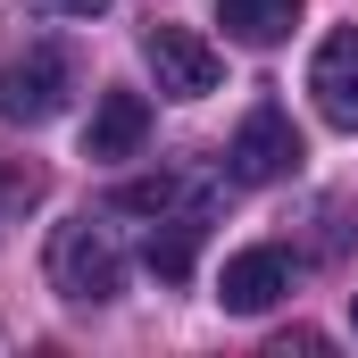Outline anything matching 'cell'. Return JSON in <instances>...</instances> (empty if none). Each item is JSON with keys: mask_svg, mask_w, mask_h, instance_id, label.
Masks as SVG:
<instances>
[{"mask_svg": "<svg viewBox=\"0 0 358 358\" xmlns=\"http://www.w3.org/2000/svg\"><path fill=\"white\" fill-rule=\"evenodd\" d=\"M42 267H50V292H59V300H76V308H108V300L125 292V250H117V234H108V225H92V217L50 225Z\"/></svg>", "mask_w": 358, "mask_h": 358, "instance_id": "1", "label": "cell"}, {"mask_svg": "<svg viewBox=\"0 0 358 358\" xmlns=\"http://www.w3.org/2000/svg\"><path fill=\"white\" fill-rule=\"evenodd\" d=\"M67 92H76V50L34 42V50H17V59L0 67V117H8V125H50V117L67 108Z\"/></svg>", "mask_w": 358, "mask_h": 358, "instance_id": "2", "label": "cell"}, {"mask_svg": "<svg viewBox=\"0 0 358 358\" xmlns=\"http://www.w3.org/2000/svg\"><path fill=\"white\" fill-rule=\"evenodd\" d=\"M142 59H150V76H159L167 100H208V92L225 84L217 42H200L192 25H150V34H142Z\"/></svg>", "mask_w": 358, "mask_h": 358, "instance_id": "3", "label": "cell"}, {"mask_svg": "<svg viewBox=\"0 0 358 358\" xmlns=\"http://www.w3.org/2000/svg\"><path fill=\"white\" fill-rule=\"evenodd\" d=\"M300 159H308V142H300V125H292L275 100L242 117V134H234V150H225L234 183H283L292 167H300Z\"/></svg>", "mask_w": 358, "mask_h": 358, "instance_id": "4", "label": "cell"}, {"mask_svg": "<svg viewBox=\"0 0 358 358\" xmlns=\"http://www.w3.org/2000/svg\"><path fill=\"white\" fill-rule=\"evenodd\" d=\"M283 292H292V250H275V242L234 250V259H225V275H217V300H225L234 317H267Z\"/></svg>", "mask_w": 358, "mask_h": 358, "instance_id": "5", "label": "cell"}, {"mask_svg": "<svg viewBox=\"0 0 358 358\" xmlns=\"http://www.w3.org/2000/svg\"><path fill=\"white\" fill-rule=\"evenodd\" d=\"M308 92L325 108V125H358V25L325 34L317 59H308Z\"/></svg>", "mask_w": 358, "mask_h": 358, "instance_id": "6", "label": "cell"}, {"mask_svg": "<svg viewBox=\"0 0 358 358\" xmlns=\"http://www.w3.org/2000/svg\"><path fill=\"white\" fill-rule=\"evenodd\" d=\"M208 200H217L208 176H134V183H117L125 217H208Z\"/></svg>", "mask_w": 358, "mask_h": 358, "instance_id": "7", "label": "cell"}, {"mask_svg": "<svg viewBox=\"0 0 358 358\" xmlns=\"http://www.w3.org/2000/svg\"><path fill=\"white\" fill-rule=\"evenodd\" d=\"M142 134H150V100H142V92H100L92 134H84V159H134Z\"/></svg>", "mask_w": 358, "mask_h": 358, "instance_id": "8", "label": "cell"}, {"mask_svg": "<svg viewBox=\"0 0 358 358\" xmlns=\"http://www.w3.org/2000/svg\"><path fill=\"white\" fill-rule=\"evenodd\" d=\"M217 25H225L234 42L267 50V42H283V34L300 25V0H217Z\"/></svg>", "mask_w": 358, "mask_h": 358, "instance_id": "9", "label": "cell"}, {"mask_svg": "<svg viewBox=\"0 0 358 358\" xmlns=\"http://www.w3.org/2000/svg\"><path fill=\"white\" fill-rule=\"evenodd\" d=\"M200 225H208V217H159V225H150V242H142V267L167 275V283H183L192 259H200Z\"/></svg>", "mask_w": 358, "mask_h": 358, "instance_id": "10", "label": "cell"}, {"mask_svg": "<svg viewBox=\"0 0 358 358\" xmlns=\"http://www.w3.org/2000/svg\"><path fill=\"white\" fill-rule=\"evenodd\" d=\"M34 192H42V176H25V167H0V225H8V217L34 200Z\"/></svg>", "mask_w": 358, "mask_h": 358, "instance_id": "11", "label": "cell"}, {"mask_svg": "<svg viewBox=\"0 0 358 358\" xmlns=\"http://www.w3.org/2000/svg\"><path fill=\"white\" fill-rule=\"evenodd\" d=\"M25 8H34V17H100L108 0H25Z\"/></svg>", "mask_w": 358, "mask_h": 358, "instance_id": "12", "label": "cell"}, {"mask_svg": "<svg viewBox=\"0 0 358 358\" xmlns=\"http://www.w3.org/2000/svg\"><path fill=\"white\" fill-rule=\"evenodd\" d=\"M350 325H358V292H350Z\"/></svg>", "mask_w": 358, "mask_h": 358, "instance_id": "13", "label": "cell"}]
</instances>
